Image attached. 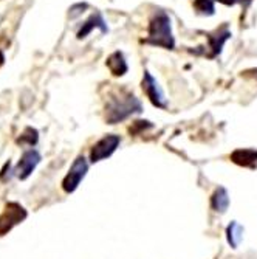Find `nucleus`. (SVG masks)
<instances>
[{
	"mask_svg": "<svg viewBox=\"0 0 257 259\" xmlns=\"http://www.w3.org/2000/svg\"><path fill=\"white\" fill-rule=\"evenodd\" d=\"M143 112V104L135 95L126 92V90H120L110 95V98L107 100L106 104V121L109 124H116L120 121H124L126 118H129L133 113H139Z\"/></svg>",
	"mask_w": 257,
	"mask_h": 259,
	"instance_id": "1",
	"label": "nucleus"
},
{
	"mask_svg": "<svg viewBox=\"0 0 257 259\" xmlns=\"http://www.w3.org/2000/svg\"><path fill=\"white\" fill-rule=\"evenodd\" d=\"M147 45L160 47L165 50H174L175 49V37L172 34V23L171 17L166 11L158 10L153 13L150 22H149V31L147 37L143 40Z\"/></svg>",
	"mask_w": 257,
	"mask_h": 259,
	"instance_id": "2",
	"label": "nucleus"
},
{
	"mask_svg": "<svg viewBox=\"0 0 257 259\" xmlns=\"http://www.w3.org/2000/svg\"><path fill=\"white\" fill-rule=\"evenodd\" d=\"M28 218V211L19 202H8L0 214V236L8 234L16 225L22 224Z\"/></svg>",
	"mask_w": 257,
	"mask_h": 259,
	"instance_id": "3",
	"label": "nucleus"
},
{
	"mask_svg": "<svg viewBox=\"0 0 257 259\" xmlns=\"http://www.w3.org/2000/svg\"><path fill=\"white\" fill-rule=\"evenodd\" d=\"M87 171H88V163H87L85 157L84 155H78L76 160L72 164V168L68 169L67 176L62 180V190L65 193H68V194L75 193L78 190L79 183L82 182V179L85 177Z\"/></svg>",
	"mask_w": 257,
	"mask_h": 259,
	"instance_id": "4",
	"label": "nucleus"
},
{
	"mask_svg": "<svg viewBox=\"0 0 257 259\" xmlns=\"http://www.w3.org/2000/svg\"><path fill=\"white\" fill-rule=\"evenodd\" d=\"M121 143V138L115 134H109L106 137H102L99 141H96L95 145L90 149V161L91 163H98L107 157H110L116 149H118Z\"/></svg>",
	"mask_w": 257,
	"mask_h": 259,
	"instance_id": "5",
	"label": "nucleus"
},
{
	"mask_svg": "<svg viewBox=\"0 0 257 259\" xmlns=\"http://www.w3.org/2000/svg\"><path fill=\"white\" fill-rule=\"evenodd\" d=\"M42 160V155L39 151L36 149H28L22 154L19 163L16 164V168H14V176L19 179V180H27L33 172L34 169L37 168V164L40 163Z\"/></svg>",
	"mask_w": 257,
	"mask_h": 259,
	"instance_id": "6",
	"label": "nucleus"
},
{
	"mask_svg": "<svg viewBox=\"0 0 257 259\" xmlns=\"http://www.w3.org/2000/svg\"><path fill=\"white\" fill-rule=\"evenodd\" d=\"M229 37H231V31L226 27H223L220 30H216L214 33H208L206 34L208 45L206 47H198V49H206L204 52H201V55L209 58V59H214L222 53L223 45L226 44V40Z\"/></svg>",
	"mask_w": 257,
	"mask_h": 259,
	"instance_id": "7",
	"label": "nucleus"
},
{
	"mask_svg": "<svg viewBox=\"0 0 257 259\" xmlns=\"http://www.w3.org/2000/svg\"><path fill=\"white\" fill-rule=\"evenodd\" d=\"M143 90L146 93V97L149 98V101L158 107V109H166L168 107V101L165 98V93H163V89L160 87L158 81L150 75V72H144L143 75V81H141Z\"/></svg>",
	"mask_w": 257,
	"mask_h": 259,
	"instance_id": "8",
	"label": "nucleus"
},
{
	"mask_svg": "<svg viewBox=\"0 0 257 259\" xmlns=\"http://www.w3.org/2000/svg\"><path fill=\"white\" fill-rule=\"evenodd\" d=\"M95 28H98V30H101V33H107L109 31V27H107V22L104 20V17H102V14L101 13H95V14H91L84 23H82V27L79 28V31H78V34H76V37L78 39H84V37H87L93 30Z\"/></svg>",
	"mask_w": 257,
	"mask_h": 259,
	"instance_id": "9",
	"label": "nucleus"
},
{
	"mask_svg": "<svg viewBox=\"0 0 257 259\" xmlns=\"http://www.w3.org/2000/svg\"><path fill=\"white\" fill-rule=\"evenodd\" d=\"M106 65L113 76H124L129 70V65H127V61H126V56L123 52H113L107 58Z\"/></svg>",
	"mask_w": 257,
	"mask_h": 259,
	"instance_id": "10",
	"label": "nucleus"
},
{
	"mask_svg": "<svg viewBox=\"0 0 257 259\" xmlns=\"http://www.w3.org/2000/svg\"><path fill=\"white\" fill-rule=\"evenodd\" d=\"M231 160L239 166L255 168L257 166V151L255 149H237L231 154Z\"/></svg>",
	"mask_w": 257,
	"mask_h": 259,
	"instance_id": "11",
	"label": "nucleus"
},
{
	"mask_svg": "<svg viewBox=\"0 0 257 259\" xmlns=\"http://www.w3.org/2000/svg\"><path fill=\"white\" fill-rule=\"evenodd\" d=\"M211 206H213L214 211H217V213H225V211L228 209L229 196H228V191L225 190V188L220 186L216 190V193L211 197Z\"/></svg>",
	"mask_w": 257,
	"mask_h": 259,
	"instance_id": "12",
	"label": "nucleus"
},
{
	"mask_svg": "<svg viewBox=\"0 0 257 259\" xmlns=\"http://www.w3.org/2000/svg\"><path fill=\"white\" fill-rule=\"evenodd\" d=\"M226 238H228V242L232 248H237L242 242V238H243V228L236 221L231 222L226 228Z\"/></svg>",
	"mask_w": 257,
	"mask_h": 259,
	"instance_id": "13",
	"label": "nucleus"
},
{
	"mask_svg": "<svg viewBox=\"0 0 257 259\" xmlns=\"http://www.w3.org/2000/svg\"><path fill=\"white\" fill-rule=\"evenodd\" d=\"M37 141H39V132H37V129H34V127H31V126H28V127L23 129L22 135L17 138V145L33 148V146H36V145H37Z\"/></svg>",
	"mask_w": 257,
	"mask_h": 259,
	"instance_id": "14",
	"label": "nucleus"
},
{
	"mask_svg": "<svg viewBox=\"0 0 257 259\" xmlns=\"http://www.w3.org/2000/svg\"><path fill=\"white\" fill-rule=\"evenodd\" d=\"M216 0H194V10L200 16H214L216 14Z\"/></svg>",
	"mask_w": 257,
	"mask_h": 259,
	"instance_id": "15",
	"label": "nucleus"
},
{
	"mask_svg": "<svg viewBox=\"0 0 257 259\" xmlns=\"http://www.w3.org/2000/svg\"><path fill=\"white\" fill-rule=\"evenodd\" d=\"M88 8V4H75V5H72L70 7V10H68V17L70 19H76V17H79L85 10Z\"/></svg>",
	"mask_w": 257,
	"mask_h": 259,
	"instance_id": "16",
	"label": "nucleus"
},
{
	"mask_svg": "<svg viewBox=\"0 0 257 259\" xmlns=\"http://www.w3.org/2000/svg\"><path fill=\"white\" fill-rule=\"evenodd\" d=\"M147 127H152V124H150V121H135L132 126H130V134H138V132H141V131H146Z\"/></svg>",
	"mask_w": 257,
	"mask_h": 259,
	"instance_id": "17",
	"label": "nucleus"
},
{
	"mask_svg": "<svg viewBox=\"0 0 257 259\" xmlns=\"http://www.w3.org/2000/svg\"><path fill=\"white\" fill-rule=\"evenodd\" d=\"M216 2H219L222 5H226V7H234V5L243 2V0H216Z\"/></svg>",
	"mask_w": 257,
	"mask_h": 259,
	"instance_id": "18",
	"label": "nucleus"
},
{
	"mask_svg": "<svg viewBox=\"0 0 257 259\" xmlns=\"http://www.w3.org/2000/svg\"><path fill=\"white\" fill-rule=\"evenodd\" d=\"M5 64V55H4V52L0 50V67H2Z\"/></svg>",
	"mask_w": 257,
	"mask_h": 259,
	"instance_id": "19",
	"label": "nucleus"
},
{
	"mask_svg": "<svg viewBox=\"0 0 257 259\" xmlns=\"http://www.w3.org/2000/svg\"><path fill=\"white\" fill-rule=\"evenodd\" d=\"M246 2H248V4H249V2H251V0H246Z\"/></svg>",
	"mask_w": 257,
	"mask_h": 259,
	"instance_id": "20",
	"label": "nucleus"
}]
</instances>
